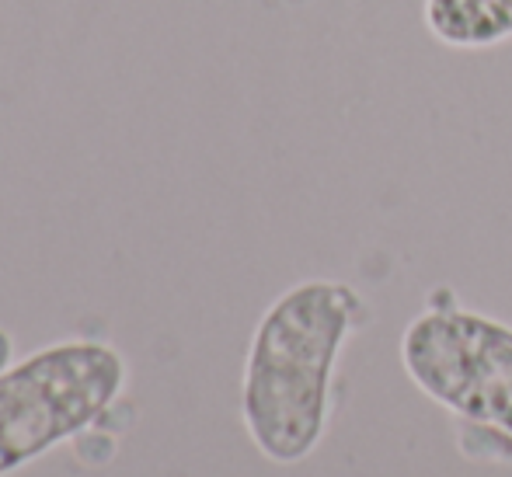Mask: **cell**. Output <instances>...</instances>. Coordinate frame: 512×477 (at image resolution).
Here are the masks:
<instances>
[{"label": "cell", "instance_id": "1", "mask_svg": "<svg viewBox=\"0 0 512 477\" xmlns=\"http://www.w3.org/2000/svg\"><path fill=\"white\" fill-rule=\"evenodd\" d=\"M366 321L370 307L359 289L338 279H307L272 300L241 377V422L265 460L304 464L321 446L335 366Z\"/></svg>", "mask_w": 512, "mask_h": 477}, {"label": "cell", "instance_id": "2", "mask_svg": "<svg viewBox=\"0 0 512 477\" xmlns=\"http://www.w3.org/2000/svg\"><path fill=\"white\" fill-rule=\"evenodd\" d=\"M126 387V359L105 342H56L0 370V477L98 422Z\"/></svg>", "mask_w": 512, "mask_h": 477}, {"label": "cell", "instance_id": "3", "mask_svg": "<svg viewBox=\"0 0 512 477\" xmlns=\"http://www.w3.org/2000/svg\"><path fill=\"white\" fill-rule=\"evenodd\" d=\"M401 366L439 408L512 443V324L439 289L401 335Z\"/></svg>", "mask_w": 512, "mask_h": 477}, {"label": "cell", "instance_id": "4", "mask_svg": "<svg viewBox=\"0 0 512 477\" xmlns=\"http://www.w3.org/2000/svg\"><path fill=\"white\" fill-rule=\"evenodd\" d=\"M422 21L446 49H492L512 39V0H425Z\"/></svg>", "mask_w": 512, "mask_h": 477}]
</instances>
